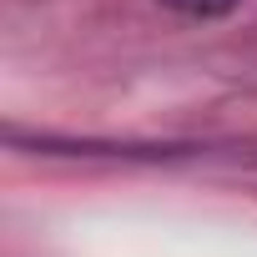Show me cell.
<instances>
[{
    "label": "cell",
    "instance_id": "obj_1",
    "mask_svg": "<svg viewBox=\"0 0 257 257\" xmlns=\"http://www.w3.org/2000/svg\"><path fill=\"white\" fill-rule=\"evenodd\" d=\"M172 11H182V16H222V11H232L237 0H167Z\"/></svg>",
    "mask_w": 257,
    "mask_h": 257
}]
</instances>
